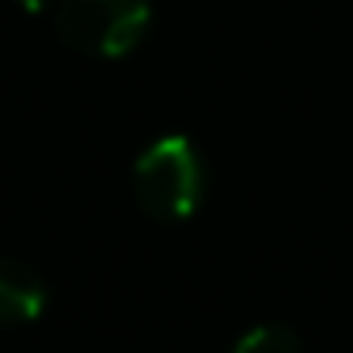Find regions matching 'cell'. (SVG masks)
<instances>
[{
	"instance_id": "cell-1",
	"label": "cell",
	"mask_w": 353,
	"mask_h": 353,
	"mask_svg": "<svg viewBox=\"0 0 353 353\" xmlns=\"http://www.w3.org/2000/svg\"><path fill=\"white\" fill-rule=\"evenodd\" d=\"M133 186L145 213L156 221H186L198 209L205 175L201 160L186 137H160L137 156L133 168Z\"/></svg>"
},
{
	"instance_id": "cell-2",
	"label": "cell",
	"mask_w": 353,
	"mask_h": 353,
	"mask_svg": "<svg viewBox=\"0 0 353 353\" xmlns=\"http://www.w3.org/2000/svg\"><path fill=\"white\" fill-rule=\"evenodd\" d=\"M145 0H65L57 12V34L80 54L122 57L145 39Z\"/></svg>"
},
{
	"instance_id": "cell-3",
	"label": "cell",
	"mask_w": 353,
	"mask_h": 353,
	"mask_svg": "<svg viewBox=\"0 0 353 353\" xmlns=\"http://www.w3.org/2000/svg\"><path fill=\"white\" fill-rule=\"evenodd\" d=\"M46 307V285L34 270L0 259V327L31 323Z\"/></svg>"
},
{
	"instance_id": "cell-4",
	"label": "cell",
	"mask_w": 353,
	"mask_h": 353,
	"mask_svg": "<svg viewBox=\"0 0 353 353\" xmlns=\"http://www.w3.org/2000/svg\"><path fill=\"white\" fill-rule=\"evenodd\" d=\"M232 353H300V345L285 327H254L239 338Z\"/></svg>"
},
{
	"instance_id": "cell-5",
	"label": "cell",
	"mask_w": 353,
	"mask_h": 353,
	"mask_svg": "<svg viewBox=\"0 0 353 353\" xmlns=\"http://www.w3.org/2000/svg\"><path fill=\"white\" fill-rule=\"evenodd\" d=\"M19 4H23L27 12H42V8L50 4V0H19Z\"/></svg>"
}]
</instances>
